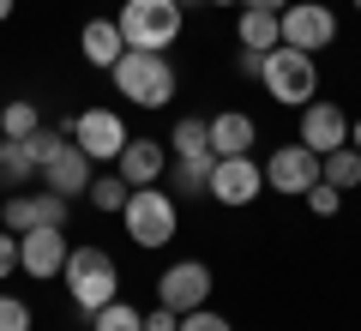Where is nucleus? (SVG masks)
Instances as JSON below:
<instances>
[{
	"instance_id": "f257e3e1",
	"label": "nucleus",
	"mask_w": 361,
	"mask_h": 331,
	"mask_svg": "<svg viewBox=\"0 0 361 331\" xmlns=\"http://www.w3.org/2000/svg\"><path fill=\"white\" fill-rule=\"evenodd\" d=\"M109 85H115V97H127L133 109H169L180 90V73L169 54L157 49H127L115 66H109Z\"/></svg>"
},
{
	"instance_id": "f03ea898",
	"label": "nucleus",
	"mask_w": 361,
	"mask_h": 331,
	"mask_svg": "<svg viewBox=\"0 0 361 331\" xmlns=\"http://www.w3.org/2000/svg\"><path fill=\"white\" fill-rule=\"evenodd\" d=\"M259 85H265L271 102H283V109H307L319 97V61L301 49H265V66H259Z\"/></svg>"
},
{
	"instance_id": "7ed1b4c3",
	"label": "nucleus",
	"mask_w": 361,
	"mask_h": 331,
	"mask_svg": "<svg viewBox=\"0 0 361 331\" xmlns=\"http://www.w3.org/2000/svg\"><path fill=\"white\" fill-rule=\"evenodd\" d=\"M61 283H66V295H73V307H78L85 319L121 295V271H115V259H109L103 247H73V253H66Z\"/></svg>"
},
{
	"instance_id": "20e7f679",
	"label": "nucleus",
	"mask_w": 361,
	"mask_h": 331,
	"mask_svg": "<svg viewBox=\"0 0 361 331\" xmlns=\"http://www.w3.org/2000/svg\"><path fill=\"white\" fill-rule=\"evenodd\" d=\"M121 223H127V241H133V247L157 253V247L175 241L180 205H175V193H163V187H133V193H127V211H121Z\"/></svg>"
},
{
	"instance_id": "39448f33",
	"label": "nucleus",
	"mask_w": 361,
	"mask_h": 331,
	"mask_svg": "<svg viewBox=\"0 0 361 331\" xmlns=\"http://www.w3.org/2000/svg\"><path fill=\"white\" fill-rule=\"evenodd\" d=\"M115 25H121V37H127V49L169 54L180 42V6L175 0H121Z\"/></svg>"
},
{
	"instance_id": "423d86ee",
	"label": "nucleus",
	"mask_w": 361,
	"mask_h": 331,
	"mask_svg": "<svg viewBox=\"0 0 361 331\" xmlns=\"http://www.w3.org/2000/svg\"><path fill=\"white\" fill-rule=\"evenodd\" d=\"M277 37H283V49L319 54V49L337 42V13L325 0H289L283 13H277Z\"/></svg>"
},
{
	"instance_id": "0eeeda50",
	"label": "nucleus",
	"mask_w": 361,
	"mask_h": 331,
	"mask_svg": "<svg viewBox=\"0 0 361 331\" xmlns=\"http://www.w3.org/2000/svg\"><path fill=\"white\" fill-rule=\"evenodd\" d=\"M157 307L169 313H193V307H211V265L205 259H175L157 277Z\"/></svg>"
},
{
	"instance_id": "6e6552de",
	"label": "nucleus",
	"mask_w": 361,
	"mask_h": 331,
	"mask_svg": "<svg viewBox=\"0 0 361 331\" xmlns=\"http://www.w3.org/2000/svg\"><path fill=\"white\" fill-rule=\"evenodd\" d=\"M259 193H265V163H253V157H217V163H211L205 199L229 205V211H247Z\"/></svg>"
},
{
	"instance_id": "1a4fd4ad",
	"label": "nucleus",
	"mask_w": 361,
	"mask_h": 331,
	"mask_svg": "<svg viewBox=\"0 0 361 331\" xmlns=\"http://www.w3.org/2000/svg\"><path fill=\"white\" fill-rule=\"evenodd\" d=\"M66 127H73V145L90 157V163H115L121 145L133 139L127 121H121V109H85V115H73Z\"/></svg>"
},
{
	"instance_id": "9d476101",
	"label": "nucleus",
	"mask_w": 361,
	"mask_h": 331,
	"mask_svg": "<svg viewBox=\"0 0 361 331\" xmlns=\"http://www.w3.org/2000/svg\"><path fill=\"white\" fill-rule=\"evenodd\" d=\"M265 187L271 193H289V199H307V187H319V151L307 145H277L265 157Z\"/></svg>"
},
{
	"instance_id": "9b49d317",
	"label": "nucleus",
	"mask_w": 361,
	"mask_h": 331,
	"mask_svg": "<svg viewBox=\"0 0 361 331\" xmlns=\"http://www.w3.org/2000/svg\"><path fill=\"white\" fill-rule=\"evenodd\" d=\"M66 211H73V199H61V193H6V205H0V229H13V235H25V229H49V223H61L66 229Z\"/></svg>"
},
{
	"instance_id": "f8f14e48",
	"label": "nucleus",
	"mask_w": 361,
	"mask_h": 331,
	"mask_svg": "<svg viewBox=\"0 0 361 331\" xmlns=\"http://www.w3.org/2000/svg\"><path fill=\"white\" fill-rule=\"evenodd\" d=\"M66 253H73V241H66L61 223H49V229H25V235H18V271H25V277H37V283L61 277V271H66Z\"/></svg>"
},
{
	"instance_id": "ddd939ff",
	"label": "nucleus",
	"mask_w": 361,
	"mask_h": 331,
	"mask_svg": "<svg viewBox=\"0 0 361 331\" xmlns=\"http://www.w3.org/2000/svg\"><path fill=\"white\" fill-rule=\"evenodd\" d=\"M295 139L307 145V151H337V145H349V115L337 109V102H325V97H313L307 109H301V127H295Z\"/></svg>"
},
{
	"instance_id": "4468645a",
	"label": "nucleus",
	"mask_w": 361,
	"mask_h": 331,
	"mask_svg": "<svg viewBox=\"0 0 361 331\" xmlns=\"http://www.w3.org/2000/svg\"><path fill=\"white\" fill-rule=\"evenodd\" d=\"M115 175L127 181V187H157V181L169 175V145L139 139V133H133V139L121 145V157H115Z\"/></svg>"
},
{
	"instance_id": "2eb2a0df",
	"label": "nucleus",
	"mask_w": 361,
	"mask_h": 331,
	"mask_svg": "<svg viewBox=\"0 0 361 331\" xmlns=\"http://www.w3.org/2000/svg\"><path fill=\"white\" fill-rule=\"evenodd\" d=\"M90 181H97V163H90L78 145H66L61 157H54L49 169H42V187L49 193H61V199H85L90 193Z\"/></svg>"
},
{
	"instance_id": "dca6fc26",
	"label": "nucleus",
	"mask_w": 361,
	"mask_h": 331,
	"mask_svg": "<svg viewBox=\"0 0 361 331\" xmlns=\"http://www.w3.org/2000/svg\"><path fill=\"white\" fill-rule=\"evenodd\" d=\"M205 121H211V151L217 157H253L259 127L247 109H223V115H205Z\"/></svg>"
},
{
	"instance_id": "f3484780",
	"label": "nucleus",
	"mask_w": 361,
	"mask_h": 331,
	"mask_svg": "<svg viewBox=\"0 0 361 331\" xmlns=\"http://www.w3.org/2000/svg\"><path fill=\"white\" fill-rule=\"evenodd\" d=\"M78 54H85V66L109 73V66L127 54V37H121L115 18H85V30H78Z\"/></svg>"
},
{
	"instance_id": "a211bd4d",
	"label": "nucleus",
	"mask_w": 361,
	"mask_h": 331,
	"mask_svg": "<svg viewBox=\"0 0 361 331\" xmlns=\"http://www.w3.org/2000/svg\"><path fill=\"white\" fill-rule=\"evenodd\" d=\"M319 181H325V187H337V193H355L361 187V151H355V145L325 151L319 157Z\"/></svg>"
},
{
	"instance_id": "6ab92c4d",
	"label": "nucleus",
	"mask_w": 361,
	"mask_h": 331,
	"mask_svg": "<svg viewBox=\"0 0 361 331\" xmlns=\"http://www.w3.org/2000/svg\"><path fill=\"white\" fill-rule=\"evenodd\" d=\"M235 37H241V49H277V13H259V6H241V13H235Z\"/></svg>"
},
{
	"instance_id": "aec40b11",
	"label": "nucleus",
	"mask_w": 361,
	"mask_h": 331,
	"mask_svg": "<svg viewBox=\"0 0 361 331\" xmlns=\"http://www.w3.org/2000/svg\"><path fill=\"white\" fill-rule=\"evenodd\" d=\"M211 151V121L205 115H175V133H169V157H205ZM217 157V151H211Z\"/></svg>"
},
{
	"instance_id": "412c9836",
	"label": "nucleus",
	"mask_w": 361,
	"mask_h": 331,
	"mask_svg": "<svg viewBox=\"0 0 361 331\" xmlns=\"http://www.w3.org/2000/svg\"><path fill=\"white\" fill-rule=\"evenodd\" d=\"M37 181V163L25 157V139H0V193H25Z\"/></svg>"
},
{
	"instance_id": "4be33fe9",
	"label": "nucleus",
	"mask_w": 361,
	"mask_h": 331,
	"mask_svg": "<svg viewBox=\"0 0 361 331\" xmlns=\"http://www.w3.org/2000/svg\"><path fill=\"white\" fill-rule=\"evenodd\" d=\"M211 163H217V157H169V175H175V193L180 199H199V193L211 187Z\"/></svg>"
},
{
	"instance_id": "5701e85b",
	"label": "nucleus",
	"mask_w": 361,
	"mask_h": 331,
	"mask_svg": "<svg viewBox=\"0 0 361 331\" xmlns=\"http://www.w3.org/2000/svg\"><path fill=\"white\" fill-rule=\"evenodd\" d=\"M66 145H73V127H66V121H61V127H49V121H42V127H37V133L25 139V157L37 163V175H42V169H49L54 157L66 151Z\"/></svg>"
},
{
	"instance_id": "b1692460",
	"label": "nucleus",
	"mask_w": 361,
	"mask_h": 331,
	"mask_svg": "<svg viewBox=\"0 0 361 331\" xmlns=\"http://www.w3.org/2000/svg\"><path fill=\"white\" fill-rule=\"evenodd\" d=\"M37 127H42V109L30 97H13L6 109H0V139H30Z\"/></svg>"
},
{
	"instance_id": "393cba45",
	"label": "nucleus",
	"mask_w": 361,
	"mask_h": 331,
	"mask_svg": "<svg viewBox=\"0 0 361 331\" xmlns=\"http://www.w3.org/2000/svg\"><path fill=\"white\" fill-rule=\"evenodd\" d=\"M127 193H133V187H127L121 175H97L85 199H90V211H103V217H121V211H127Z\"/></svg>"
},
{
	"instance_id": "a878e982",
	"label": "nucleus",
	"mask_w": 361,
	"mask_h": 331,
	"mask_svg": "<svg viewBox=\"0 0 361 331\" xmlns=\"http://www.w3.org/2000/svg\"><path fill=\"white\" fill-rule=\"evenodd\" d=\"M90 331H145V313L133 301H109V307H97V313H90Z\"/></svg>"
},
{
	"instance_id": "bb28decb",
	"label": "nucleus",
	"mask_w": 361,
	"mask_h": 331,
	"mask_svg": "<svg viewBox=\"0 0 361 331\" xmlns=\"http://www.w3.org/2000/svg\"><path fill=\"white\" fill-rule=\"evenodd\" d=\"M0 331H30V301L13 289H0Z\"/></svg>"
},
{
	"instance_id": "cd10ccee",
	"label": "nucleus",
	"mask_w": 361,
	"mask_h": 331,
	"mask_svg": "<svg viewBox=\"0 0 361 331\" xmlns=\"http://www.w3.org/2000/svg\"><path fill=\"white\" fill-rule=\"evenodd\" d=\"M180 331H235L229 313H211V307H193V313H180Z\"/></svg>"
},
{
	"instance_id": "c85d7f7f",
	"label": "nucleus",
	"mask_w": 361,
	"mask_h": 331,
	"mask_svg": "<svg viewBox=\"0 0 361 331\" xmlns=\"http://www.w3.org/2000/svg\"><path fill=\"white\" fill-rule=\"evenodd\" d=\"M307 211H313V217H337V211H343V193L319 181V187H307Z\"/></svg>"
},
{
	"instance_id": "c756f323",
	"label": "nucleus",
	"mask_w": 361,
	"mask_h": 331,
	"mask_svg": "<svg viewBox=\"0 0 361 331\" xmlns=\"http://www.w3.org/2000/svg\"><path fill=\"white\" fill-rule=\"evenodd\" d=\"M13 271H18V235H13V229H0V283L13 277Z\"/></svg>"
},
{
	"instance_id": "7c9ffc66",
	"label": "nucleus",
	"mask_w": 361,
	"mask_h": 331,
	"mask_svg": "<svg viewBox=\"0 0 361 331\" xmlns=\"http://www.w3.org/2000/svg\"><path fill=\"white\" fill-rule=\"evenodd\" d=\"M145 331H180V313H169V307H151V313H145Z\"/></svg>"
},
{
	"instance_id": "2f4dec72",
	"label": "nucleus",
	"mask_w": 361,
	"mask_h": 331,
	"mask_svg": "<svg viewBox=\"0 0 361 331\" xmlns=\"http://www.w3.org/2000/svg\"><path fill=\"white\" fill-rule=\"evenodd\" d=\"M259 66H265V54H259V49H241V54H235V73H241V78H259Z\"/></svg>"
},
{
	"instance_id": "473e14b6",
	"label": "nucleus",
	"mask_w": 361,
	"mask_h": 331,
	"mask_svg": "<svg viewBox=\"0 0 361 331\" xmlns=\"http://www.w3.org/2000/svg\"><path fill=\"white\" fill-rule=\"evenodd\" d=\"M241 6H259V13H283L289 0H241Z\"/></svg>"
},
{
	"instance_id": "72a5a7b5",
	"label": "nucleus",
	"mask_w": 361,
	"mask_h": 331,
	"mask_svg": "<svg viewBox=\"0 0 361 331\" xmlns=\"http://www.w3.org/2000/svg\"><path fill=\"white\" fill-rule=\"evenodd\" d=\"M349 145H355V151H361V115L349 121Z\"/></svg>"
},
{
	"instance_id": "f704fd0d",
	"label": "nucleus",
	"mask_w": 361,
	"mask_h": 331,
	"mask_svg": "<svg viewBox=\"0 0 361 331\" xmlns=\"http://www.w3.org/2000/svg\"><path fill=\"white\" fill-rule=\"evenodd\" d=\"M18 13V0H0V25H6V18H13Z\"/></svg>"
},
{
	"instance_id": "c9c22d12",
	"label": "nucleus",
	"mask_w": 361,
	"mask_h": 331,
	"mask_svg": "<svg viewBox=\"0 0 361 331\" xmlns=\"http://www.w3.org/2000/svg\"><path fill=\"white\" fill-rule=\"evenodd\" d=\"M205 6H241V0H205Z\"/></svg>"
},
{
	"instance_id": "e433bc0d",
	"label": "nucleus",
	"mask_w": 361,
	"mask_h": 331,
	"mask_svg": "<svg viewBox=\"0 0 361 331\" xmlns=\"http://www.w3.org/2000/svg\"><path fill=\"white\" fill-rule=\"evenodd\" d=\"M175 6H205V0H175Z\"/></svg>"
},
{
	"instance_id": "4c0bfd02",
	"label": "nucleus",
	"mask_w": 361,
	"mask_h": 331,
	"mask_svg": "<svg viewBox=\"0 0 361 331\" xmlns=\"http://www.w3.org/2000/svg\"><path fill=\"white\" fill-rule=\"evenodd\" d=\"M355 13H361V0H355Z\"/></svg>"
}]
</instances>
